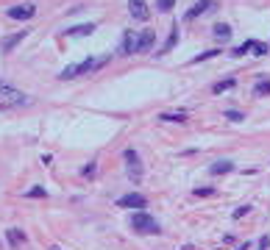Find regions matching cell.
Instances as JSON below:
<instances>
[{"label": "cell", "mask_w": 270, "mask_h": 250, "mask_svg": "<svg viewBox=\"0 0 270 250\" xmlns=\"http://www.w3.org/2000/svg\"><path fill=\"white\" fill-rule=\"evenodd\" d=\"M109 61V56H103V59H86V61H81V64H70V67H64V70L59 72V78L61 81H67V78H78V75H84V72H92V70H98V67H103Z\"/></svg>", "instance_id": "6da1fadb"}, {"label": "cell", "mask_w": 270, "mask_h": 250, "mask_svg": "<svg viewBox=\"0 0 270 250\" xmlns=\"http://www.w3.org/2000/svg\"><path fill=\"white\" fill-rule=\"evenodd\" d=\"M131 228L137 233H159V222L150 214H145V211H139V214L131 217Z\"/></svg>", "instance_id": "7a4b0ae2"}, {"label": "cell", "mask_w": 270, "mask_h": 250, "mask_svg": "<svg viewBox=\"0 0 270 250\" xmlns=\"http://www.w3.org/2000/svg\"><path fill=\"white\" fill-rule=\"evenodd\" d=\"M123 156H126V164H128V178H131L134 184H139V181H142V164H139V153L134 148H128Z\"/></svg>", "instance_id": "3957f363"}, {"label": "cell", "mask_w": 270, "mask_h": 250, "mask_svg": "<svg viewBox=\"0 0 270 250\" xmlns=\"http://www.w3.org/2000/svg\"><path fill=\"white\" fill-rule=\"evenodd\" d=\"M17 103H25V95L0 81V106H17Z\"/></svg>", "instance_id": "277c9868"}, {"label": "cell", "mask_w": 270, "mask_h": 250, "mask_svg": "<svg viewBox=\"0 0 270 250\" xmlns=\"http://www.w3.org/2000/svg\"><path fill=\"white\" fill-rule=\"evenodd\" d=\"M242 53H253V56H264L267 53V45L264 42H256V39H248V42H242L240 48L234 50V56H242Z\"/></svg>", "instance_id": "5b68a950"}, {"label": "cell", "mask_w": 270, "mask_h": 250, "mask_svg": "<svg viewBox=\"0 0 270 250\" xmlns=\"http://www.w3.org/2000/svg\"><path fill=\"white\" fill-rule=\"evenodd\" d=\"M6 14L12 20H31L36 14V6H34V3H25V6H12Z\"/></svg>", "instance_id": "8992f818"}, {"label": "cell", "mask_w": 270, "mask_h": 250, "mask_svg": "<svg viewBox=\"0 0 270 250\" xmlns=\"http://www.w3.org/2000/svg\"><path fill=\"white\" fill-rule=\"evenodd\" d=\"M128 12H131L134 20H139V23H145L148 20V6H145V0H128Z\"/></svg>", "instance_id": "52a82bcc"}, {"label": "cell", "mask_w": 270, "mask_h": 250, "mask_svg": "<svg viewBox=\"0 0 270 250\" xmlns=\"http://www.w3.org/2000/svg\"><path fill=\"white\" fill-rule=\"evenodd\" d=\"M117 206H120V208H142L145 197L139 195V192H131V195H123L120 200H117Z\"/></svg>", "instance_id": "ba28073f"}, {"label": "cell", "mask_w": 270, "mask_h": 250, "mask_svg": "<svg viewBox=\"0 0 270 250\" xmlns=\"http://www.w3.org/2000/svg\"><path fill=\"white\" fill-rule=\"evenodd\" d=\"M212 9H215V0H198V3L187 12V20H195V17H201V14L212 12Z\"/></svg>", "instance_id": "9c48e42d"}, {"label": "cell", "mask_w": 270, "mask_h": 250, "mask_svg": "<svg viewBox=\"0 0 270 250\" xmlns=\"http://www.w3.org/2000/svg\"><path fill=\"white\" fill-rule=\"evenodd\" d=\"M153 39H156V34H153L150 28L142 31V34H137V53H145V50H150Z\"/></svg>", "instance_id": "30bf717a"}, {"label": "cell", "mask_w": 270, "mask_h": 250, "mask_svg": "<svg viewBox=\"0 0 270 250\" xmlns=\"http://www.w3.org/2000/svg\"><path fill=\"white\" fill-rule=\"evenodd\" d=\"M123 53H137V34L134 31H126V36H123Z\"/></svg>", "instance_id": "8fae6325"}, {"label": "cell", "mask_w": 270, "mask_h": 250, "mask_svg": "<svg viewBox=\"0 0 270 250\" xmlns=\"http://www.w3.org/2000/svg\"><path fill=\"white\" fill-rule=\"evenodd\" d=\"M231 170H234V164H231V161H226V159L209 167V173H212V175H226V173H231Z\"/></svg>", "instance_id": "7c38bea8"}, {"label": "cell", "mask_w": 270, "mask_h": 250, "mask_svg": "<svg viewBox=\"0 0 270 250\" xmlns=\"http://www.w3.org/2000/svg\"><path fill=\"white\" fill-rule=\"evenodd\" d=\"M175 39H178V25H173V31H170V39L164 42V48L159 50V53H170V50H173V45H175Z\"/></svg>", "instance_id": "4fadbf2b"}, {"label": "cell", "mask_w": 270, "mask_h": 250, "mask_svg": "<svg viewBox=\"0 0 270 250\" xmlns=\"http://www.w3.org/2000/svg\"><path fill=\"white\" fill-rule=\"evenodd\" d=\"M162 119H164V122H184L187 114H184V111H178V114H175V111H164Z\"/></svg>", "instance_id": "5bb4252c"}, {"label": "cell", "mask_w": 270, "mask_h": 250, "mask_svg": "<svg viewBox=\"0 0 270 250\" xmlns=\"http://www.w3.org/2000/svg\"><path fill=\"white\" fill-rule=\"evenodd\" d=\"M92 31H95V25H78V28H72V31H67V34L70 36H86V34H92Z\"/></svg>", "instance_id": "9a60e30c"}, {"label": "cell", "mask_w": 270, "mask_h": 250, "mask_svg": "<svg viewBox=\"0 0 270 250\" xmlns=\"http://www.w3.org/2000/svg\"><path fill=\"white\" fill-rule=\"evenodd\" d=\"M231 86H234V78H226V81H217L215 86H212V89H215L217 95H220V92H228Z\"/></svg>", "instance_id": "2e32d148"}, {"label": "cell", "mask_w": 270, "mask_h": 250, "mask_svg": "<svg viewBox=\"0 0 270 250\" xmlns=\"http://www.w3.org/2000/svg\"><path fill=\"white\" fill-rule=\"evenodd\" d=\"M215 36H217V39H223V42H226V39H228V36H231V28H228V25H226V23H220V25H215Z\"/></svg>", "instance_id": "e0dca14e"}, {"label": "cell", "mask_w": 270, "mask_h": 250, "mask_svg": "<svg viewBox=\"0 0 270 250\" xmlns=\"http://www.w3.org/2000/svg\"><path fill=\"white\" fill-rule=\"evenodd\" d=\"M253 95H259V97L270 95V81H259L256 86H253Z\"/></svg>", "instance_id": "ac0fdd59"}, {"label": "cell", "mask_w": 270, "mask_h": 250, "mask_svg": "<svg viewBox=\"0 0 270 250\" xmlns=\"http://www.w3.org/2000/svg\"><path fill=\"white\" fill-rule=\"evenodd\" d=\"M23 36H25V34H14V36H9V39L3 42V50H12L17 42H23Z\"/></svg>", "instance_id": "d6986e66"}, {"label": "cell", "mask_w": 270, "mask_h": 250, "mask_svg": "<svg viewBox=\"0 0 270 250\" xmlns=\"http://www.w3.org/2000/svg\"><path fill=\"white\" fill-rule=\"evenodd\" d=\"M173 6H175V0H156V9H159V12H170Z\"/></svg>", "instance_id": "ffe728a7"}, {"label": "cell", "mask_w": 270, "mask_h": 250, "mask_svg": "<svg viewBox=\"0 0 270 250\" xmlns=\"http://www.w3.org/2000/svg\"><path fill=\"white\" fill-rule=\"evenodd\" d=\"M220 50H209V53H201V56H195L192 59V64H201V61H206V59H212V56H217Z\"/></svg>", "instance_id": "44dd1931"}, {"label": "cell", "mask_w": 270, "mask_h": 250, "mask_svg": "<svg viewBox=\"0 0 270 250\" xmlns=\"http://www.w3.org/2000/svg\"><path fill=\"white\" fill-rule=\"evenodd\" d=\"M23 233H20V231H14V228H12V231H9V242H12V244H20V242H23Z\"/></svg>", "instance_id": "7402d4cb"}, {"label": "cell", "mask_w": 270, "mask_h": 250, "mask_svg": "<svg viewBox=\"0 0 270 250\" xmlns=\"http://www.w3.org/2000/svg\"><path fill=\"white\" fill-rule=\"evenodd\" d=\"M223 117H228V119H231V122H240V119L245 117V114H240V111H226V114H223Z\"/></svg>", "instance_id": "603a6c76"}, {"label": "cell", "mask_w": 270, "mask_h": 250, "mask_svg": "<svg viewBox=\"0 0 270 250\" xmlns=\"http://www.w3.org/2000/svg\"><path fill=\"white\" fill-rule=\"evenodd\" d=\"M28 197H45V189L42 186H34V189L28 192Z\"/></svg>", "instance_id": "cb8c5ba5"}, {"label": "cell", "mask_w": 270, "mask_h": 250, "mask_svg": "<svg viewBox=\"0 0 270 250\" xmlns=\"http://www.w3.org/2000/svg\"><path fill=\"white\" fill-rule=\"evenodd\" d=\"M248 211H251V206H240V208H237V211H234V217H237V220H240V217H245V214H248Z\"/></svg>", "instance_id": "d4e9b609"}, {"label": "cell", "mask_w": 270, "mask_h": 250, "mask_svg": "<svg viewBox=\"0 0 270 250\" xmlns=\"http://www.w3.org/2000/svg\"><path fill=\"white\" fill-rule=\"evenodd\" d=\"M267 247H270V239L262 236V239H259V250H267Z\"/></svg>", "instance_id": "484cf974"}, {"label": "cell", "mask_w": 270, "mask_h": 250, "mask_svg": "<svg viewBox=\"0 0 270 250\" xmlns=\"http://www.w3.org/2000/svg\"><path fill=\"white\" fill-rule=\"evenodd\" d=\"M195 195H198V197H209L212 189H195Z\"/></svg>", "instance_id": "4316f807"}, {"label": "cell", "mask_w": 270, "mask_h": 250, "mask_svg": "<svg viewBox=\"0 0 270 250\" xmlns=\"http://www.w3.org/2000/svg\"><path fill=\"white\" fill-rule=\"evenodd\" d=\"M237 250H248V242H245V244H240V247H237Z\"/></svg>", "instance_id": "83f0119b"}]
</instances>
